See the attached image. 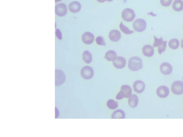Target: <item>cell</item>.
<instances>
[{"instance_id": "cell-1", "label": "cell", "mask_w": 183, "mask_h": 137, "mask_svg": "<svg viewBox=\"0 0 183 137\" xmlns=\"http://www.w3.org/2000/svg\"><path fill=\"white\" fill-rule=\"evenodd\" d=\"M128 67L132 71L140 70L143 67L142 60L137 57L131 58L128 62Z\"/></svg>"}, {"instance_id": "cell-2", "label": "cell", "mask_w": 183, "mask_h": 137, "mask_svg": "<svg viewBox=\"0 0 183 137\" xmlns=\"http://www.w3.org/2000/svg\"><path fill=\"white\" fill-rule=\"evenodd\" d=\"M132 94V89L131 87L128 85H123L120 92L118 93L116 96L117 100H121L124 98H129Z\"/></svg>"}, {"instance_id": "cell-3", "label": "cell", "mask_w": 183, "mask_h": 137, "mask_svg": "<svg viewBox=\"0 0 183 137\" xmlns=\"http://www.w3.org/2000/svg\"><path fill=\"white\" fill-rule=\"evenodd\" d=\"M146 22L143 19H137L133 22V29L136 31L138 32H141L144 31L146 29Z\"/></svg>"}, {"instance_id": "cell-4", "label": "cell", "mask_w": 183, "mask_h": 137, "mask_svg": "<svg viewBox=\"0 0 183 137\" xmlns=\"http://www.w3.org/2000/svg\"><path fill=\"white\" fill-rule=\"evenodd\" d=\"M136 15L134 11L130 8H126L122 11V18L125 21L131 22L134 19Z\"/></svg>"}, {"instance_id": "cell-5", "label": "cell", "mask_w": 183, "mask_h": 137, "mask_svg": "<svg viewBox=\"0 0 183 137\" xmlns=\"http://www.w3.org/2000/svg\"><path fill=\"white\" fill-rule=\"evenodd\" d=\"M81 74L84 79L90 80L93 77L94 71L91 67L85 66L81 70Z\"/></svg>"}, {"instance_id": "cell-6", "label": "cell", "mask_w": 183, "mask_h": 137, "mask_svg": "<svg viewBox=\"0 0 183 137\" xmlns=\"http://www.w3.org/2000/svg\"><path fill=\"white\" fill-rule=\"evenodd\" d=\"M171 91L175 95L182 94H183V82L180 81L173 82L171 86Z\"/></svg>"}, {"instance_id": "cell-7", "label": "cell", "mask_w": 183, "mask_h": 137, "mask_svg": "<svg viewBox=\"0 0 183 137\" xmlns=\"http://www.w3.org/2000/svg\"><path fill=\"white\" fill-rule=\"evenodd\" d=\"M66 76L63 71L56 69L55 70V85L60 86L65 82Z\"/></svg>"}, {"instance_id": "cell-8", "label": "cell", "mask_w": 183, "mask_h": 137, "mask_svg": "<svg viewBox=\"0 0 183 137\" xmlns=\"http://www.w3.org/2000/svg\"><path fill=\"white\" fill-rule=\"evenodd\" d=\"M55 13L57 16H63L66 14L67 8L66 5L64 3H59L56 5Z\"/></svg>"}, {"instance_id": "cell-9", "label": "cell", "mask_w": 183, "mask_h": 137, "mask_svg": "<svg viewBox=\"0 0 183 137\" xmlns=\"http://www.w3.org/2000/svg\"><path fill=\"white\" fill-rule=\"evenodd\" d=\"M169 93V88L166 86H161L157 88V94L160 98H164L168 96Z\"/></svg>"}, {"instance_id": "cell-10", "label": "cell", "mask_w": 183, "mask_h": 137, "mask_svg": "<svg viewBox=\"0 0 183 137\" xmlns=\"http://www.w3.org/2000/svg\"><path fill=\"white\" fill-rule=\"evenodd\" d=\"M82 40L84 44H91L95 40V36L93 34L90 32H86L84 33L82 37Z\"/></svg>"}, {"instance_id": "cell-11", "label": "cell", "mask_w": 183, "mask_h": 137, "mask_svg": "<svg viewBox=\"0 0 183 137\" xmlns=\"http://www.w3.org/2000/svg\"><path fill=\"white\" fill-rule=\"evenodd\" d=\"M172 67L168 63L164 62L162 63L160 65V72L163 74L165 75L170 74L172 72Z\"/></svg>"}, {"instance_id": "cell-12", "label": "cell", "mask_w": 183, "mask_h": 137, "mask_svg": "<svg viewBox=\"0 0 183 137\" xmlns=\"http://www.w3.org/2000/svg\"><path fill=\"white\" fill-rule=\"evenodd\" d=\"M126 60L124 57H117L116 59L113 61V64L117 69H122L126 65Z\"/></svg>"}, {"instance_id": "cell-13", "label": "cell", "mask_w": 183, "mask_h": 137, "mask_svg": "<svg viewBox=\"0 0 183 137\" xmlns=\"http://www.w3.org/2000/svg\"><path fill=\"white\" fill-rule=\"evenodd\" d=\"M133 88L136 93H141L145 89V84L144 82L141 80L136 81L134 82Z\"/></svg>"}, {"instance_id": "cell-14", "label": "cell", "mask_w": 183, "mask_h": 137, "mask_svg": "<svg viewBox=\"0 0 183 137\" xmlns=\"http://www.w3.org/2000/svg\"><path fill=\"white\" fill-rule=\"evenodd\" d=\"M109 39L114 42H118L121 39V34L117 30H112L109 33Z\"/></svg>"}, {"instance_id": "cell-15", "label": "cell", "mask_w": 183, "mask_h": 137, "mask_svg": "<svg viewBox=\"0 0 183 137\" xmlns=\"http://www.w3.org/2000/svg\"><path fill=\"white\" fill-rule=\"evenodd\" d=\"M142 52L143 55L151 57L154 55V50L153 47L150 45H146L143 47Z\"/></svg>"}, {"instance_id": "cell-16", "label": "cell", "mask_w": 183, "mask_h": 137, "mask_svg": "<svg viewBox=\"0 0 183 137\" xmlns=\"http://www.w3.org/2000/svg\"><path fill=\"white\" fill-rule=\"evenodd\" d=\"M69 10L71 12L78 13L81 9V5L78 1H73L69 4Z\"/></svg>"}, {"instance_id": "cell-17", "label": "cell", "mask_w": 183, "mask_h": 137, "mask_svg": "<svg viewBox=\"0 0 183 137\" xmlns=\"http://www.w3.org/2000/svg\"><path fill=\"white\" fill-rule=\"evenodd\" d=\"M138 97L137 95L133 94L129 97L128 103L130 107L131 108H134L137 106L139 103Z\"/></svg>"}, {"instance_id": "cell-18", "label": "cell", "mask_w": 183, "mask_h": 137, "mask_svg": "<svg viewBox=\"0 0 183 137\" xmlns=\"http://www.w3.org/2000/svg\"><path fill=\"white\" fill-rule=\"evenodd\" d=\"M111 118L112 119H124L125 118V114L124 110L118 109L113 112Z\"/></svg>"}, {"instance_id": "cell-19", "label": "cell", "mask_w": 183, "mask_h": 137, "mask_svg": "<svg viewBox=\"0 0 183 137\" xmlns=\"http://www.w3.org/2000/svg\"><path fill=\"white\" fill-rule=\"evenodd\" d=\"M172 8L176 12H181L183 10V1L182 0H175L172 4Z\"/></svg>"}, {"instance_id": "cell-20", "label": "cell", "mask_w": 183, "mask_h": 137, "mask_svg": "<svg viewBox=\"0 0 183 137\" xmlns=\"http://www.w3.org/2000/svg\"><path fill=\"white\" fill-rule=\"evenodd\" d=\"M117 57L116 52L114 50H110L105 54V58L109 61H114Z\"/></svg>"}, {"instance_id": "cell-21", "label": "cell", "mask_w": 183, "mask_h": 137, "mask_svg": "<svg viewBox=\"0 0 183 137\" xmlns=\"http://www.w3.org/2000/svg\"><path fill=\"white\" fill-rule=\"evenodd\" d=\"M83 60L87 64H90L92 61V56L91 53L88 50H86L83 53Z\"/></svg>"}, {"instance_id": "cell-22", "label": "cell", "mask_w": 183, "mask_h": 137, "mask_svg": "<svg viewBox=\"0 0 183 137\" xmlns=\"http://www.w3.org/2000/svg\"><path fill=\"white\" fill-rule=\"evenodd\" d=\"M180 45L179 40L176 38H173L170 40L169 42V47L173 50L178 49Z\"/></svg>"}, {"instance_id": "cell-23", "label": "cell", "mask_w": 183, "mask_h": 137, "mask_svg": "<svg viewBox=\"0 0 183 137\" xmlns=\"http://www.w3.org/2000/svg\"><path fill=\"white\" fill-rule=\"evenodd\" d=\"M107 107L110 109H115L118 106V102L113 99H109L107 103Z\"/></svg>"}, {"instance_id": "cell-24", "label": "cell", "mask_w": 183, "mask_h": 137, "mask_svg": "<svg viewBox=\"0 0 183 137\" xmlns=\"http://www.w3.org/2000/svg\"><path fill=\"white\" fill-rule=\"evenodd\" d=\"M120 31L126 34H131L134 33V31L130 30L129 28L126 27L125 25H124L123 24L122 22H120Z\"/></svg>"}, {"instance_id": "cell-25", "label": "cell", "mask_w": 183, "mask_h": 137, "mask_svg": "<svg viewBox=\"0 0 183 137\" xmlns=\"http://www.w3.org/2000/svg\"><path fill=\"white\" fill-rule=\"evenodd\" d=\"M167 41H163V43L158 47V51L160 54H161L163 52L165 51L167 47Z\"/></svg>"}, {"instance_id": "cell-26", "label": "cell", "mask_w": 183, "mask_h": 137, "mask_svg": "<svg viewBox=\"0 0 183 137\" xmlns=\"http://www.w3.org/2000/svg\"><path fill=\"white\" fill-rule=\"evenodd\" d=\"M154 43L153 44L154 47H157L161 45L163 42V39L161 37L158 39L155 36H154Z\"/></svg>"}, {"instance_id": "cell-27", "label": "cell", "mask_w": 183, "mask_h": 137, "mask_svg": "<svg viewBox=\"0 0 183 137\" xmlns=\"http://www.w3.org/2000/svg\"><path fill=\"white\" fill-rule=\"evenodd\" d=\"M96 42L97 44L99 46H105V44L104 39L102 36L98 37L96 39Z\"/></svg>"}, {"instance_id": "cell-28", "label": "cell", "mask_w": 183, "mask_h": 137, "mask_svg": "<svg viewBox=\"0 0 183 137\" xmlns=\"http://www.w3.org/2000/svg\"><path fill=\"white\" fill-rule=\"evenodd\" d=\"M172 0H160L161 4L164 7H169L170 5Z\"/></svg>"}, {"instance_id": "cell-29", "label": "cell", "mask_w": 183, "mask_h": 137, "mask_svg": "<svg viewBox=\"0 0 183 137\" xmlns=\"http://www.w3.org/2000/svg\"><path fill=\"white\" fill-rule=\"evenodd\" d=\"M56 35L58 39L60 40H62V34L61 31H60L59 29H57L56 30Z\"/></svg>"}, {"instance_id": "cell-30", "label": "cell", "mask_w": 183, "mask_h": 137, "mask_svg": "<svg viewBox=\"0 0 183 137\" xmlns=\"http://www.w3.org/2000/svg\"><path fill=\"white\" fill-rule=\"evenodd\" d=\"M97 1L99 3H102L105 2V1L111 2L113 0H97Z\"/></svg>"}, {"instance_id": "cell-31", "label": "cell", "mask_w": 183, "mask_h": 137, "mask_svg": "<svg viewBox=\"0 0 183 137\" xmlns=\"http://www.w3.org/2000/svg\"><path fill=\"white\" fill-rule=\"evenodd\" d=\"M181 48L183 49V39L181 42Z\"/></svg>"}, {"instance_id": "cell-32", "label": "cell", "mask_w": 183, "mask_h": 137, "mask_svg": "<svg viewBox=\"0 0 183 137\" xmlns=\"http://www.w3.org/2000/svg\"><path fill=\"white\" fill-rule=\"evenodd\" d=\"M62 0H55L56 2H59L60 1H61Z\"/></svg>"}]
</instances>
